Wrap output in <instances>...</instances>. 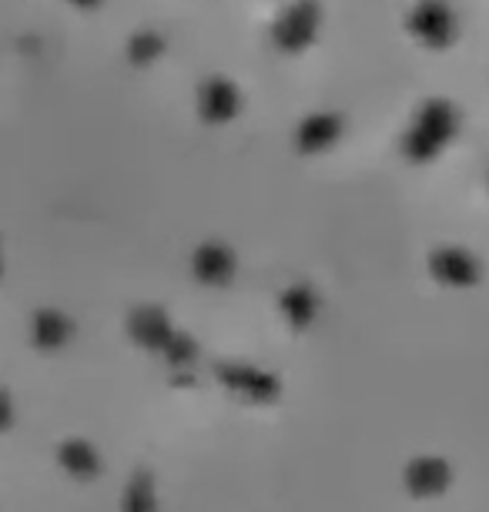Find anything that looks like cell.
<instances>
[{
	"instance_id": "cell-1",
	"label": "cell",
	"mask_w": 489,
	"mask_h": 512,
	"mask_svg": "<svg viewBox=\"0 0 489 512\" xmlns=\"http://www.w3.org/2000/svg\"><path fill=\"white\" fill-rule=\"evenodd\" d=\"M449 482V469L446 462L439 459H419L412 462L409 469V489L416 492V496H436V492H443Z\"/></svg>"
},
{
	"instance_id": "cell-2",
	"label": "cell",
	"mask_w": 489,
	"mask_h": 512,
	"mask_svg": "<svg viewBox=\"0 0 489 512\" xmlns=\"http://www.w3.org/2000/svg\"><path fill=\"white\" fill-rule=\"evenodd\" d=\"M61 462L71 472H78V476H91V472L98 469V459H94V452L84 446V442H71V446H64Z\"/></svg>"
},
{
	"instance_id": "cell-3",
	"label": "cell",
	"mask_w": 489,
	"mask_h": 512,
	"mask_svg": "<svg viewBox=\"0 0 489 512\" xmlns=\"http://www.w3.org/2000/svg\"><path fill=\"white\" fill-rule=\"evenodd\" d=\"M155 509V492H151L148 479H138L128 489V512H151Z\"/></svg>"
}]
</instances>
